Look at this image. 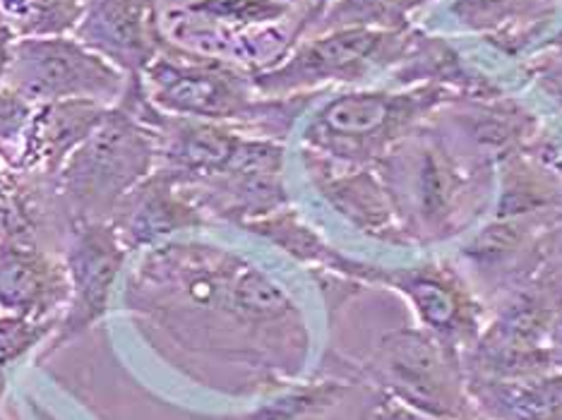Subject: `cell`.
<instances>
[{
  "label": "cell",
  "mask_w": 562,
  "mask_h": 420,
  "mask_svg": "<svg viewBox=\"0 0 562 420\" xmlns=\"http://www.w3.org/2000/svg\"><path fill=\"white\" fill-rule=\"evenodd\" d=\"M131 310L216 320L222 334L246 337L279 382L301 373L308 327L291 291L236 250L198 240H166L145 252L127 286Z\"/></svg>",
  "instance_id": "cell-1"
},
{
  "label": "cell",
  "mask_w": 562,
  "mask_h": 420,
  "mask_svg": "<svg viewBox=\"0 0 562 420\" xmlns=\"http://www.w3.org/2000/svg\"><path fill=\"white\" fill-rule=\"evenodd\" d=\"M408 250L464 238L491 214L495 173L469 167L430 123L390 149L375 167Z\"/></svg>",
  "instance_id": "cell-2"
},
{
  "label": "cell",
  "mask_w": 562,
  "mask_h": 420,
  "mask_svg": "<svg viewBox=\"0 0 562 420\" xmlns=\"http://www.w3.org/2000/svg\"><path fill=\"white\" fill-rule=\"evenodd\" d=\"M454 99L445 87H351L325 92L301 121L299 151L335 167L368 169Z\"/></svg>",
  "instance_id": "cell-3"
},
{
  "label": "cell",
  "mask_w": 562,
  "mask_h": 420,
  "mask_svg": "<svg viewBox=\"0 0 562 420\" xmlns=\"http://www.w3.org/2000/svg\"><path fill=\"white\" fill-rule=\"evenodd\" d=\"M157 167L151 127L139 118L131 94L113 104L97 130L72 151L56 178L70 228L109 222L121 202Z\"/></svg>",
  "instance_id": "cell-4"
},
{
  "label": "cell",
  "mask_w": 562,
  "mask_h": 420,
  "mask_svg": "<svg viewBox=\"0 0 562 420\" xmlns=\"http://www.w3.org/2000/svg\"><path fill=\"white\" fill-rule=\"evenodd\" d=\"M344 377L406 409L440 418L481 420L467 387L462 353L418 325L390 329L366 361L347 363Z\"/></svg>",
  "instance_id": "cell-5"
},
{
  "label": "cell",
  "mask_w": 562,
  "mask_h": 420,
  "mask_svg": "<svg viewBox=\"0 0 562 420\" xmlns=\"http://www.w3.org/2000/svg\"><path fill=\"white\" fill-rule=\"evenodd\" d=\"M414 27H344L308 34L277 66L250 75L262 97L329 92L335 87H366L400 66Z\"/></svg>",
  "instance_id": "cell-6"
},
{
  "label": "cell",
  "mask_w": 562,
  "mask_h": 420,
  "mask_svg": "<svg viewBox=\"0 0 562 420\" xmlns=\"http://www.w3.org/2000/svg\"><path fill=\"white\" fill-rule=\"evenodd\" d=\"M353 286H378L397 294L414 320L447 347L467 353L488 320V310L454 260H420L414 264H375L347 254L337 274Z\"/></svg>",
  "instance_id": "cell-7"
},
{
  "label": "cell",
  "mask_w": 562,
  "mask_h": 420,
  "mask_svg": "<svg viewBox=\"0 0 562 420\" xmlns=\"http://www.w3.org/2000/svg\"><path fill=\"white\" fill-rule=\"evenodd\" d=\"M562 308V291L539 272L488 310L479 339L462 359L467 377L517 379L553 371L546 334Z\"/></svg>",
  "instance_id": "cell-8"
},
{
  "label": "cell",
  "mask_w": 562,
  "mask_h": 420,
  "mask_svg": "<svg viewBox=\"0 0 562 420\" xmlns=\"http://www.w3.org/2000/svg\"><path fill=\"white\" fill-rule=\"evenodd\" d=\"M127 80L116 66L68 34L18 39L5 87L32 106L58 101H99L113 106L125 94Z\"/></svg>",
  "instance_id": "cell-9"
},
{
  "label": "cell",
  "mask_w": 562,
  "mask_h": 420,
  "mask_svg": "<svg viewBox=\"0 0 562 420\" xmlns=\"http://www.w3.org/2000/svg\"><path fill=\"white\" fill-rule=\"evenodd\" d=\"M428 123L459 159L493 173L517 155L541 157L551 137L536 111L505 92L454 99L432 113Z\"/></svg>",
  "instance_id": "cell-10"
},
{
  "label": "cell",
  "mask_w": 562,
  "mask_h": 420,
  "mask_svg": "<svg viewBox=\"0 0 562 420\" xmlns=\"http://www.w3.org/2000/svg\"><path fill=\"white\" fill-rule=\"evenodd\" d=\"M60 254L66 264L70 296L56 332L36 355L40 363L104 320L111 310L113 291H116L127 258H131L116 228L109 222L75 226Z\"/></svg>",
  "instance_id": "cell-11"
},
{
  "label": "cell",
  "mask_w": 562,
  "mask_h": 420,
  "mask_svg": "<svg viewBox=\"0 0 562 420\" xmlns=\"http://www.w3.org/2000/svg\"><path fill=\"white\" fill-rule=\"evenodd\" d=\"M178 190L210 224L248 226L291 205L286 143L250 135L234 167Z\"/></svg>",
  "instance_id": "cell-12"
},
{
  "label": "cell",
  "mask_w": 562,
  "mask_h": 420,
  "mask_svg": "<svg viewBox=\"0 0 562 420\" xmlns=\"http://www.w3.org/2000/svg\"><path fill=\"white\" fill-rule=\"evenodd\" d=\"M553 224L536 219H485L457 250V264L476 296L491 310L509 291L527 284L543 264V236Z\"/></svg>",
  "instance_id": "cell-13"
},
{
  "label": "cell",
  "mask_w": 562,
  "mask_h": 420,
  "mask_svg": "<svg viewBox=\"0 0 562 420\" xmlns=\"http://www.w3.org/2000/svg\"><path fill=\"white\" fill-rule=\"evenodd\" d=\"M80 39L125 78H139L164 46L161 0H82Z\"/></svg>",
  "instance_id": "cell-14"
},
{
  "label": "cell",
  "mask_w": 562,
  "mask_h": 420,
  "mask_svg": "<svg viewBox=\"0 0 562 420\" xmlns=\"http://www.w3.org/2000/svg\"><path fill=\"white\" fill-rule=\"evenodd\" d=\"M301 163L311 188L325 205L359 234L375 243L408 248L390 202L385 185L373 167L347 169L323 159L301 155Z\"/></svg>",
  "instance_id": "cell-15"
},
{
  "label": "cell",
  "mask_w": 562,
  "mask_h": 420,
  "mask_svg": "<svg viewBox=\"0 0 562 420\" xmlns=\"http://www.w3.org/2000/svg\"><path fill=\"white\" fill-rule=\"evenodd\" d=\"M70 296L63 254L42 246L0 240V310L60 320Z\"/></svg>",
  "instance_id": "cell-16"
},
{
  "label": "cell",
  "mask_w": 562,
  "mask_h": 420,
  "mask_svg": "<svg viewBox=\"0 0 562 420\" xmlns=\"http://www.w3.org/2000/svg\"><path fill=\"white\" fill-rule=\"evenodd\" d=\"M109 224L116 228L121 243L131 254L147 252L176 236L210 226L193 202L157 171H151L121 202Z\"/></svg>",
  "instance_id": "cell-17"
},
{
  "label": "cell",
  "mask_w": 562,
  "mask_h": 420,
  "mask_svg": "<svg viewBox=\"0 0 562 420\" xmlns=\"http://www.w3.org/2000/svg\"><path fill=\"white\" fill-rule=\"evenodd\" d=\"M111 106L99 101H58L32 109L15 147L18 163L30 173L56 181L63 163L106 118Z\"/></svg>",
  "instance_id": "cell-18"
},
{
  "label": "cell",
  "mask_w": 562,
  "mask_h": 420,
  "mask_svg": "<svg viewBox=\"0 0 562 420\" xmlns=\"http://www.w3.org/2000/svg\"><path fill=\"white\" fill-rule=\"evenodd\" d=\"M560 0H452L450 18L462 32L481 34L503 54H531L551 27Z\"/></svg>",
  "instance_id": "cell-19"
},
{
  "label": "cell",
  "mask_w": 562,
  "mask_h": 420,
  "mask_svg": "<svg viewBox=\"0 0 562 420\" xmlns=\"http://www.w3.org/2000/svg\"><path fill=\"white\" fill-rule=\"evenodd\" d=\"M562 214V175L551 163L517 155L495 169V197L488 216L555 224Z\"/></svg>",
  "instance_id": "cell-20"
},
{
  "label": "cell",
  "mask_w": 562,
  "mask_h": 420,
  "mask_svg": "<svg viewBox=\"0 0 562 420\" xmlns=\"http://www.w3.org/2000/svg\"><path fill=\"white\" fill-rule=\"evenodd\" d=\"M481 420H562V373L517 379L467 377Z\"/></svg>",
  "instance_id": "cell-21"
},
{
  "label": "cell",
  "mask_w": 562,
  "mask_h": 420,
  "mask_svg": "<svg viewBox=\"0 0 562 420\" xmlns=\"http://www.w3.org/2000/svg\"><path fill=\"white\" fill-rule=\"evenodd\" d=\"M240 231L265 240L267 246L281 250L293 262L308 266L313 274H331L341 258V250L331 246L293 205L262 216V219L243 226Z\"/></svg>",
  "instance_id": "cell-22"
},
{
  "label": "cell",
  "mask_w": 562,
  "mask_h": 420,
  "mask_svg": "<svg viewBox=\"0 0 562 420\" xmlns=\"http://www.w3.org/2000/svg\"><path fill=\"white\" fill-rule=\"evenodd\" d=\"M356 387H363L351 377H317L308 382H293L277 397L260 404L258 409L234 416L228 420H317L339 409Z\"/></svg>",
  "instance_id": "cell-23"
},
{
  "label": "cell",
  "mask_w": 562,
  "mask_h": 420,
  "mask_svg": "<svg viewBox=\"0 0 562 420\" xmlns=\"http://www.w3.org/2000/svg\"><path fill=\"white\" fill-rule=\"evenodd\" d=\"M82 20V0H0V22L15 39L75 34Z\"/></svg>",
  "instance_id": "cell-24"
},
{
  "label": "cell",
  "mask_w": 562,
  "mask_h": 420,
  "mask_svg": "<svg viewBox=\"0 0 562 420\" xmlns=\"http://www.w3.org/2000/svg\"><path fill=\"white\" fill-rule=\"evenodd\" d=\"M428 0H329L323 18L311 34L370 27V30H406L412 27V15Z\"/></svg>",
  "instance_id": "cell-25"
},
{
  "label": "cell",
  "mask_w": 562,
  "mask_h": 420,
  "mask_svg": "<svg viewBox=\"0 0 562 420\" xmlns=\"http://www.w3.org/2000/svg\"><path fill=\"white\" fill-rule=\"evenodd\" d=\"M56 327L58 320H36V317L0 310V373H5L27 353L42 349Z\"/></svg>",
  "instance_id": "cell-26"
},
{
  "label": "cell",
  "mask_w": 562,
  "mask_h": 420,
  "mask_svg": "<svg viewBox=\"0 0 562 420\" xmlns=\"http://www.w3.org/2000/svg\"><path fill=\"white\" fill-rule=\"evenodd\" d=\"M524 72L562 111V39H548L524 60Z\"/></svg>",
  "instance_id": "cell-27"
},
{
  "label": "cell",
  "mask_w": 562,
  "mask_h": 420,
  "mask_svg": "<svg viewBox=\"0 0 562 420\" xmlns=\"http://www.w3.org/2000/svg\"><path fill=\"white\" fill-rule=\"evenodd\" d=\"M32 104L8 87H0V145L18 147L32 116Z\"/></svg>",
  "instance_id": "cell-28"
},
{
  "label": "cell",
  "mask_w": 562,
  "mask_h": 420,
  "mask_svg": "<svg viewBox=\"0 0 562 420\" xmlns=\"http://www.w3.org/2000/svg\"><path fill=\"white\" fill-rule=\"evenodd\" d=\"M539 272L562 291V214L543 236V264Z\"/></svg>",
  "instance_id": "cell-29"
},
{
  "label": "cell",
  "mask_w": 562,
  "mask_h": 420,
  "mask_svg": "<svg viewBox=\"0 0 562 420\" xmlns=\"http://www.w3.org/2000/svg\"><path fill=\"white\" fill-rule=\"evenodd\" d=\"M368 416L370 420H457V418H440V416H428L414 409H406V406L390 401L385 397H373L368 404Z\"/></svg>",
  "instance_id": "cell-30"
},
{
  "label": "cell",
  "mask_w": 562,
  "mask_h": 420,
  "mask_svg": "<svg viewBox=\"0 0 562 420\" xmlns=\"http://www.w3.org/2000/svg\"><path fill=\"white\" fill-rule=\"evenodd\" d=\"M546 353L548 361H551L553 371L562 373V308L558 310V315L553 317L551 327H548L546 334Z\"/></svg>",
  "instance_id": "cell-31"
},
{
  "label": "cell",
  "mask_w": 562,
  "mask_h": 420,
  "mask_svg": "<svg viewBox=\"0 0 562 420\" xmlns=\"http://www.w3.org/2000/svg\"><path fill=\"white\" fill-rule=\"evenodd\" d=\"M15 34H12L3 22H0V87H5V78L12 60V48H15Z\"/></svg>",
  "instance_id": "cell-32"
},
{
  "label": "cell",
  "mask_w": 562,
  "mask_h": 420,
  "mask_svg": "<svg viewBox=\"0 0 562 420\" xmlns=\"http://www.w3.org/2000/svg\"><path fill=\"white\" fill-rule=\"evenodd\" d=\"M3 394H5V373H0V401H3ZM3 420V416H0Z\"/></svg>",
  "instance_id": "cell-33"
},
{
  "label": "cell",
  "mask_w": 562,
  "mask_h": 420,
  "mask_svg": "<svg viewBox=\"0 0 562 420\" xmlns=\"http://www.w3.org/2000/svg\"><path fill=\"white\" fill-rule=\"evenodd\" d=\"M353 420H370V416H368V406H366V409H363L359 416H356Z\"/></svg>",
  "instance_id": "cell-34"
},
{
  "label": "cell",
  "mask_w": 562,
  "mask_h": 420,
  "mask_svg": "<svg viewBox=\"0 0 562 420\" xmlns=\"http://www.w3.org/2000/svg\"><path fill=\"white\" fill-rule=\"evenodd\" d=\"M169 3H171V0H161V8H166Z\"/></svg>",
  "instance_id": "cell-35"
}]
</instances>
